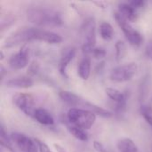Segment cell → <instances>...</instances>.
Here are the masks:
<instances>
[{"instance_id": "1", "label": "cell", "mask_w": 152, "mask_h": 152, "mask_svg": "<svg viewBox=\"0 0 152 152\" xmlns=\"http://www.w3.org/2000/svg\"><path fill=\"white\" fill-rule=\"evenodd\" d=\"M28 20L38 26H61L63 23L61 15L55 10L45 7H32L27 11Z\"/></svg>"}, {"instance_id": "2", "label": "cell", "mask_w": 152, "mask_h": 152, "mask_svg": "<svg viewBox=\"0 0 152 152\" xmlns=\"http://www.w3.org/2000/svg\"><path fill=\"white\" fill-rule=\"evenodd\" d=\"M68 121L75 126L84 130L90 129L95 123L96 114L91 110L81 108H71L67 113Z\"/></svg>"}, {"instance_id": "3", "label": "cell", "mask_w": 152, "mask_h": 152, "mask_svg": "<svg viewBox=\"0 0 152 152\" xmlns=\"http://www.w3.org/2000/svg\"><path fill=\"white\" fill-rule=\"evenodd\" d=\"M95 20L93 17L86 19L84 21L81 31L85 37L84 44L82 45V53L85 56H89L92 54L96 45V31H95Z\"/></svg>"}, {"instance_id": "4", "label": "cell", "mask_w": 152, "mask_h": 152, "mask_svg": "<svg viewBox=\"0 0 152 152\" xmlns=\"http://www.w3.org/2000/svg\"><path fill=\"white\" fill-rule=\"evenodd\" d=\"M114 18L128 42L134 46H140L143 42L142 35L138 30L134 28L130 22L126 18H124L118 12H114Z\"/></svg>"}, {"instance_id": "5", "label": "cell", "mask_w": 152, "mask_h": 152, "mask_svg": "<svg viewBox=\"0 0 152 152\" xmlns=\"http://www.w3.org/2000/svg\"><path fill=\"white\" fill-rule=\"evenodd\" d=\"M36 27H21L12 32L8 37H6L4 47L12 48L21 43H28L30 41H34Z\"/></svg>"}, {"instance_id": "6", "label": "cell", "mask_w": 152, "mask_h": 152, "mask_svg": "<svg viewBox=\"0 0 152 152\" xmlns=\"http://www.w3.org/2000/svg\"><path fill=\"white\" fill-rule=\"evenodd\" d=\"M138 71V64L136 62H128L114 68L110 72V79L117 83H124L133 79Z\"/></svg>"}, {"instance_id": "7", "label": "cell", "mask_w": 152, "mask_h": 152, "mask_svg": "<svg viewBox=\"0 0 152 152\" xmlns=\"http://www.w3.org/2000/svg\"><path fill=\"white\" fill-rule=\"evenodd\" d=\"M12 102L27 116L33 118V114L36 109H34L35 99L31 94L26 93H16L12 95Z\"/></svg>"}, {"instance_id": "8", "label": "cell", "mask_w": 152, "mask_h": 152, "mask_svg": "<svg viewBox=\"0 0 152 152\" xmlns=\"http://www.w3.org/2000/svg\"><path fill=\"white\" fill-rule=\"evenodd\" d=\"M11 140L22 152H39L38 146L34 139L20 133H12Z\"/></svg>"}, {"instance_id": "9", "label": "cell", "mask_w": 152, "mask_h": 152, "mask_svg": "<svg viewBox=\"0 0 152 152\" xmlns=\"http://www.w3.org/2000/svg\"><path fill=\"white\" fill-rule=\"evenodd\" d=\"M29 61V49L25 45L20 48V50L12 55L9 59V65L12 69H22L26 68Z\"/></svg>"}, {"instance_id": "10", "label": "cell", "mask_w": 152, "mask_h": 152, "mask_svg": "<svg viewBox=\"0 0 152 152\" xmlns=\"http://www.w3.org/2000/svg\"><path fill=\"white\" fill-rule=\"evenodd\" d=\"M62 40H63L62 37L58 33L37 28L35 41H42L47 44L54 45V44H60L61 42H62Z\"/></svg>"}, {"instance_id": "11", "label": "cell", "mask_w": 152, "mask_h": 152, "mask_svg": "<svg viewBox=\"0 0 152 152\" xmlns=\"http://www.w3.org/2000/svg\"><path fill=\"white\" fill-rule=\"evenodd\" d=\"M105 92L109 98L117 103L118 110H122L126 107L127 101V94L126 93H123L120 90L114 87H107L105 89Z\"/></svg>"}, {"instance_id": "12", "label": "cell", "mask_w": 152, "mask_h": 152, "mask_svg": "<svg viewBox=\"0 0 152 152\" xmlns=\"http://www.w3.org/2000/svg\"><path fill=\"white\" fill-rule=\"evenodd\" d=\"M7 87L10 88H20V89H27L30 88L34 85V81L30 77L23 76L19 77L11 78L5 83Z\"/></svg>"}, {"instance_id": "13", "label": "cell", "mask_w": 152, "mask_h": 152, "mask_svg": "<svg viewBox=\"0 0 152 152\" xmlns=\"http://www.w3.org/2000/svg\"><path fill=\"white\" fill-rule=\"evenodd\" d=\"M76 55V49L75 48H70L69 49L61 58L59 65H58V69L59 71L61 73V75L62 77H64L65 78H68V74H67V68L69 66V64L70 63V61L74 59Z\"/></svg>"}, {"instance_id": "14", "label": "cell", "mask_w": 152, "mask_h": 152, "mask_svg": "<svg viewBox=\"0 0 152 152\" xmlns=\"http://www.w3.org/2000/svg\"><path fill=\"white\" fill-rule=\"evenodd\" d=\"M124 18H126L128 21L134 22L138 20V14L136 9H134L129 3H121L118 4V11Z\"/></svg>"}, {"instance_id": "15", "label": "cell", "mask_w": 152, "mask_h": 152, "mask_svg": "<svg viewBox=\"0 0 152 152\" xmlns=\"http://www.w3.org/2000/svg\"><path fill=\"white\" fill-rule=\"evenodd\" d=\"M33 118L44 126H52L54 124L53 117L45 109H36L33 114Z\"/></svg>"}, {"instance_id": "16", "label": "cell", "mask_w": 152, "mask_h": 152, "mask_svg": "<svg viewBox=\"0 0 152 152\" xmlns=\"http://www.w3.org/2000/svg\"><path fill=\"white\" fill-rule=\"evenodd\" d=\"M77 74L83 80H87L91 74V59L89 56H84L78 63Z\"/></svg>"}, {"instance_id": "17", "label": "cell", "mask_w": 152, "mask_h": 152, "mask_svg": "<svg viewBox=\"0 0 152 152\" xmlns=\"http://www.w3.org/2000/svg\"><path fill=\"white\" fill-rule=\"evenodd\" d=\"M59 96L65 103H67L68 105L72 106L74 108L78 107V103L81 99V96H79L70 91H67V90H61L59 92Z\"/></svg>"}, {"instance_id": "18", "label": "cell", "mask_w": 152, "mask_h": 152, "mask_svg": "<svg viewBox=\"0 0 152 152\" xmlns=\"http://www.w3.org/2000/svg\"><path fill=\"white\" fill-rule=\"evenodd\" d=\"M117 148L119 152H139L138 146L130 138H123L118 141Z\"/></svg>"}, {"instance_id": "19", "label": "cell", "mask_w": 152, "mask_h": 152, "mask_svg": "<svg viewBox=\"0 0 152 152\" xmlns=\"http://www.w3.org/2000/svg\"><path fill=\"white\" fill-rule=\"evenodd\" d=\"M99 32L102 39L105 41H110L114 37V29L110 23L107 21H102L100 24Z\"/></svg>"}, {"instance_id": "20", "label": "cell", "mask_w": 152, "mask_h": 152, "mask_svg": "<svg viewBox=\"0 0 152 152\" xmlns=\"http://www.w3.org/2000/svg\"><path fill=\"white\" fill-rule=\"evenodd\" d=\"M0 144L2 147L5 148L10 152H15L13 150L12 144L11 142V138L7 136V133L5 132V129L3 124H1L0 126Z\"/></svg>"}, {"instance_id": "21", "label": "cell", "mask_w": 152, "mask_h": 152, "mask_svg": "<svg viewBox=\"0 0 152 152\" xmlns=\"http://www.w3.org/2000/svg\"><path fill=\"white\" fill-rule=\"evenodd\" d=\"M68 129H69V132L71 134V135H73L76 139H77L81 142L88 141V134L86 132V130H84L80 127L75 126H69Z\"/></svg>"}, {"instance_id": "22", "label": "cell", "mask_w": 152, "mask_h": 152, "mask_svg": "<svg viewBox=\"0 0 152 152\" xmlns=\"http://www.w3.org/2000/svg\"><path fill=\"white\" fill-rule=\"evenodd\" d=\"M116 49V60L120 61L126 54V45L122 40H118L115 44Z\"/></svg>"}, {"instance_id": "23", "label": "cell", "mask_w": 152, "mask_h": 152, "mask_svg": "<svg viewBox=\"0 0 152 152\" xmlns=\"http://www.w3.org/2000/svg\"><path fill=\"white\" fill-rule=\"evenodd\" d=\"M107 52L104 48L102 47H95L92 53V55L95 58V59H102L106 56Z\"/></svg>"}, {"instance_id": "24", "label": "cell", "mask_w": 152, "mask_h": 152, "mask_svg": "<svg viewBox=\"0 0 152 152\" xmlns=\"http://www.w3.org/2000/svg\"><path fill=\"white\" fill-rule=\"evenodd\" d=\"M34 140H35V142H37V144L38 146V151H39V152H53L49 148V146L45 142H42L41 140L37 139V138H35Z\"/></svg>"}, {"instance_id": "25", "label": "cell", "mask_w": 152, "mask_h": 152, "mask_svg": "<svg viewBox=\"0 0 152 152\" xmlns=\"http://www.w3.org/2000/svg\"><path fill=\"white\" fill-rule=\"evenodd\" d=\"M141 114L142 117H152V106L142 105L141 107Z\"/></svg>"}, {"instance_id": "26", "label": "cell", "mask_w": 152, "mask_h": 152, "mask_svg": "<svg viewBox=\"0 0 152 152\" xmlns=\"http://www.w3.org/2000/svg\"><path fill=\"white\" fill-rule=\"evenodd\" d=\"M38 69H39V65L37 64V62L36 61H33L32 64H30V66L28 67V73L29 76H34L37 74V72L38 71Z\"/></svg>"}, {"instance_id": "27", "label": "cell", "mask_w": 152, "mask_h": 152, "mask_svg": "<svg viewBox=\"0 0 152 152\" xmlns=\"http://www.w3.org/2000/svg\"><path fill=\"white\" fill-rule=\"evenodd\" d=\"M93 146H94V149L97 152H107L105 146L99 141H94Z\"/></svg>"}, {"instance_id": "28", "label": "cell", "mask_w": 152, "mask_h": 152, "mask_svg": "<svg viewBox=\"0 0 152 152\" xmlns=\"http://www.w3.org/2000/svg\"><path fill=\"white\" fill-rule=\"evenodd\" d=\"M129 4L134 8V9H139V8H142L145 5L146 2L145 1H142V0H138V1H132V2H129Z\"/></svg>"}, {"instance_id": "29", "label": "cell", "mask_w": 152, "mask_h": 152, "mask_svg": "<svg viewBox=\"0 0 152 152\" xmlns=\"http://www.w3.org/2000/svg\"><path fill=\"white\" fill-rule=\"evenodd\" d=\"M145 52H146V54H147L148 58L151 59L152 61V39H151L147 43V45H146V48H145Z\"/></svg>"}, {"instance_id": "30", "label": "cell", "mask_w": 152, "mask_h": 152, "mask_svg": "<svg viewBox=\"0 0 152 152\" xmlns=\"http://www.w3.org/2000/svg\"><path fill=\"white\" fill-rule=\"evenodd\" d=\"M53 148L56 150V151L57 152H69L64 147H62L61 145H60V144H58V143H54V144H53Z\"/></svg>"}, {"instance_id": "31", "label": "cell", "mask_w": 152, "mask_h": 152, "mask_svg": "<svg viewBox=\"0 0 152 152\" xmlns=\"http://www.w3.org/2000/svg\"><path fill=\"white\" fill-rule=\"evenodd\" d=\"M143 118L145 119V121L151 126V127L152 128V117H147L146 116V117H143Z\"/></svg>"}, {"instance_id": "32", "label": "cell", "mask_w": 152, "mask_h": 152, "mask_svg": "<svg viewBox=\"0 0 152 152\" xmlns=\"http://www.w3.org/2000/svg\"><path fill=\"white\" fill-rule=\"evenodd\" d=\"M0 54H1V57H0V59H1V60H3V59L4 58V53H3V51H0Z\"/></svg>"}]
</instances>
